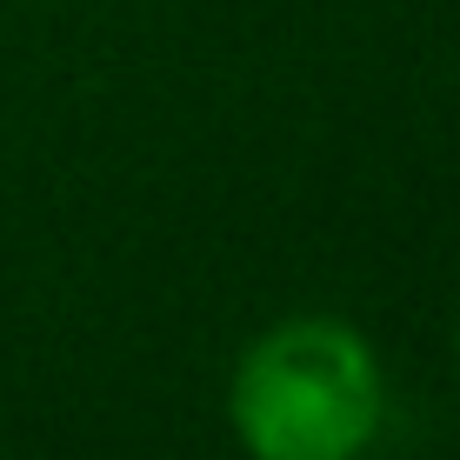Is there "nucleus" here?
Masks as SVG:
<instances>
[{
    "label": "nucleus",
    "mask_w": 460,
    "mask_h": 460,
    "mask_svg": "<svg viewBox=\"0 0 460 460\" xmlns=\"http://www.w3.org/2000/svg\"><path fill=\"white\" fill-rule=\"evenodd\" d=\"M454 347H460V334H454Z\"/></svg>",
    "instance_id": "2"
},
{
    "label": "nucleus",
    "mask_w": 460,
    "mask_h": 460,
    "mask_svg": "<svg viewBox=\"0 0 460 460\" xmlns=\"http://www.w3.org/2000/svg\"><path fill=\"white\" fill-rule=\"evenodd\" d=\"M227 420L253 460H354L380 434V360L360 327L294 314L227 380Z\"/></svg>",
    "instance_id": "1"
}]
</instances>
